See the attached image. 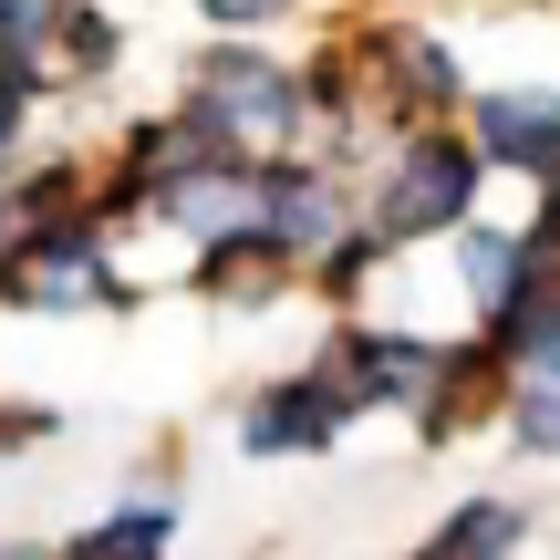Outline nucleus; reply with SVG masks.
<instances>
[{
  "label": "nucleus",
  "instance_id": "nucleus-19",
  "mask_svg": "<svg viewBox=\"0 0 560 560\" xmlns=\"http://www.w3.org/2000/svg\"><path fill=\"white\" fill-rule=\"evenodd\" d=\"M0 260H11V229H0Z\"/></svg>",
  "mask_w": 560,
  "mask_h": 560
},
{
  "label": "nucleus",
  "instance_id": "nucleus-11",
  "mask_svg": "<svg viewBox=\"0 0 560 560\" xmlns=\"http://www.w3.org/2000/svg\"><path fill=\"white\" fill-rule=\"evenodd\" d=\"M187 291H198L208 312H229V322H260V312H280V301H301V260L270 240V229L208 240V249H187Z\"/></svg>",
  "mask_w": 560,
  "mask_h": 560
},
{
  "label": "nucleus",
  "instance_id": "nucleus-4",
  "mask_svg": "<svg viewBox=\"0 0 560 560\" xmlns=\"http://www.w3.org/2000/svg\"><path fill=\"white\" fill-rule=\"evenodd\" d=\"M125 52H136V32L104 0H11V21H0V94L94 104V94H115Z\"/></svg>",
  "mask_w": 560,
  "mask_h": 560
},
{
  "label": "nucleus",
  "instance_id": "nucleus-20",
  "mask_svg": "<svg viewBox=\"0 0 560 560\" xmlns=\"http://www.w3.org/2000/svg\"><path fill=\"white\" fill-rule=\"evenodd\" d=\"M0 21H11V0H0Z\"/></svg>",
  "mask_w": 560,
  "mask_h": 560
},
{
  "label": "nucleus",
  "instance_id": "nucleus-6",
  "mask_svg": "<svg viewBox=\"0 0 560 560\" xmlns=\"http://www.w3.org/2000/svg\"><path fill=\"white\" fill-rule=\"evenodd\" d=\"M425 270H436V322L446 332H499V322L550 280V249L529 240V219H488L478 208L457 240L425 249Z\"/></svg>",
  "mask_w": 560,
  "mask_h": 560
},
{
  "label": "nucleus",
  "instance_id": "nucleus-15",
  "mask_svg": "<svg viewBox=\"0 0 560 560\" xmlns=\"http://www.w3.org/2000/svg\"><path fill=\"white\" fill-rule=\"evenodd\" d=\"M187 21H208V32H280V21H301V0H187Z\"/></svg>",
  "mask_w": 560,
  "mask_h": 560
},
{
  "label": "nucleus",
  "instance_id": "nucleus-7",
  "mask_svg": "<svg viewBox=\"0 0 560 560\" xmlns=\"http://www.w3.org/2000/svg\"><path fill=\"white\" fill-rule=\"evenodd\" d=\"M353 425H363V416L342 405V384L322 374L312 353L280 363V374H260L240 405H229V446H240L249 467H322Z\"/></svg>",
  "mask_w": 560,
  "mask_h": 560
},
{
  "label": "nucleus",
  "instance_id": "nucleus-3",
  "mask_svg": "<svg viewBox=\"0 0 560 560\" xmlns=\"http://www.w3.org/2000/svg\"><path fill=\"white\" fill-rule=\"evenodd\" d=\"M0 312H21V322H125V312H145V280L125 270V240L104 219H42V229H11Z\"/></svg>",
  "mask_w": 560,
  "mask_h": 560
},
{
  "label": "nucleus",
  "instance_id": "nucleus-12",
  "mask_svg": "<svg viewBox=\"0 0 560 560\" xmlns=\"http://www.w3.org/2000/svg\"><path fill=\"white\" fill-rule=\"evenodd\" d=\"M529 540H540V509L520 488H467L457 509H436L416 529L405 560H529Z\"/></svg>",
  "mask_w": 560,
  "mask_h": 560
},
{
  "label": "nucleus",
  "instance_id": "nucleus-5",
  "mask_svg": "<svg viewBox=\"0 0 560 560\" xmlns=\"http://www.w3.org/2000/svg\"><path fill=\"white\" fill-rule=\"evenodd\" d=\"M353 52H363V83H374V115L384 125H446L467 104V52L446 21L405 11V0H384V11L353 21Z\"/></svg>",
  "mask_w": 560,
  "mask_h": 560
},
{
  "label": "nucleus",
  "instance_id": "nucleus-17",
  "mask_svg": "<svg viewBox=\"0 0 560 560\" xmlns=\"http://www.w3.org/2000/svg\"><path fill=\"white\" fill-rule=\"evenodd\" d=\"M529 240L550 249V270H560V177L550 187H529Z\"/></svg>",
  "mask_w": 560,
  "mask_h": 560
},
{
  "label": "nucleus",
  "instance_id": "nucleus-9",
  "mask_svg": "<svg viewBox=\"0 0 560 560\" xmlns=\"http://www.w3.org/2000/svg\"><path fill=\"white\" fill-rule=\"evenodd\" d=\"M457 125L488 156V177H509V187L560 177V83H467Z\"/></svg>",
  "mask_w": 560,
  "mask_h": 560
},
{
  "label": "nucleus",
  "instance_id": "nucleus-14",
  "mask_svg": "<svg viewBox=\"0 0 560 560\" xmlns=\"http://www.w3.org/2000/svg\"><path fill=\"white\" fill-rule=\"evenodd\" d=\"M62 436V405H32V395H0V457H42Z\"/></svg>",
  "mask_w": 560,
  "mask_h": 560
},
{
  "label": "nucleus",
  "instance_id": "nucleus-16",
  "mask_svg": "<svg viewBox=\"0 0 560 560\" xmlns=\"http://www.w3.org/2000/svg\"><path fill=\"white\" fill-rule=\"evenodd\" d=\"M32 136H42V104H21V94H0V177H11V166L32 156Z\"/></svg>",
  "mask_w": 560,
  "mask_h": 560
},
{
  "label": "nucleus",
  "instance_id": "nucleus-18",
  "mask_svg": "<svg viewBox=\"0 0 560 560\" xmlns=\"http://www.w3.org/2000/svg\"><path fill=\"white\" fill-rule=\"evenodd\" d=\"M0 560H52V529H0Z\"/></svg>",
  "mask_w": 560,
  "mask_h": 560
},
{
  "label": "nucleus",
  "instance_id": "nucleus-8",
  "mask_svg": "<svg viewBox=\"0 0 560 560\" xmlns=\"http://www.w3.org/2000/svg\"><path fill=\"white\" fill-rule=\"evenodd\" d=\"M260 219H270V156H208V166H187L177 187L145 198V240H177V249L249 240Z\"/></svg>",
  "mask_w": 560,
  "mask_h": 560
},
{
  "label": "nucleus",
  "instance_id": "nucleus-10",
  "mask_svg": "<svg viewBox=\"0 0 560 560\" xmlns=\"http://www.w3.org/2000/svg\"><path fill=\"white\" fill-rule=\"evenodd\" d=\"M177 540H187L177 478H136V488H115V499L83 509V520L52 540V560H177Z\"/></svg>",
  "mask_w": 560,
  "mask_h": 560
},
{
  "label": "nucleus",
  "instance_id": "nucleus-13",
  "mask_svg": "<svg viewBox=\"0 0 560 560\" xmlns=\"http://www.w3.org/2000/svg\"><path fill=\"white\" fill-rule=\"evenodd\" d=\"M488 436H499L520 467H560V384H509Z\"/></svg>",
  "mask_w": 560,
  "mask_h": 560
},
{
  "label": "nucleus",
  "instance_id": "nucleus-2",
  "mask_svg": "<svg viewBox=\"0 0 560 560\" xmlns=\"http://www.w3.org/2000/svg\"><path fill=\"white\" fill-rule=\"evenodd\" d=\"M177 94L219 125V145L240 156H312L322 145V104H312V73L280 32H208L187 52Z\"/></svg>",
  "mask_w": 560,
  "mask_h": 560
},
{
  "label": "nucleus",
  "instance_id": "nucleus-1",
  "mask_svg": "<svg viewBox=\"0 0 560 560\" xmlns=\"http://www.w3.org/2000/svg\"><path fill=\"white\" fill-rule=\"evenodd\" d=\"M488 156L467 145V125H395V136L363 156V229H374L384 260H416V249L457 240L467 219L488 208Z\"/></svg>",
  "mask_w": 560,
  "mask_h": 560
}]
</instances>
